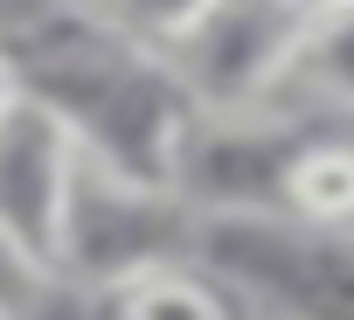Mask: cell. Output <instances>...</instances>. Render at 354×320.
Instances as JSON below:
<instances>
[{"label": "cell", "mask_w": 354, "mask_h": 320, "mask_svg": "<svg viewBox=\"0 0 354 320\" xmlns=\"http://www.w3.org/2000/svg\"><path fill=\"white\" fill-rule=\"evenodd\" d=\"M0 42L15 56L21 91L70 125L84 160L146 188H174V160L195 125V98L181 91L160 49L125 35L97 0H56L28 21H8Z\"/></svg>", "instance_id": "cell-1"}, {"label": "cell", "mask_w": 354, "mask_h": 320, "mask_svg": "<svg viewBox=\"0 0 354 320\" xmlns=\"http://www.w3.org/2000/svg\"><path fill=\"white\" fill-rule=\"evenodd\" d=\"M188 251H195V209L174 188L125 181L77 153L63 223H56V285L63 292H104L146 265L188 258Z\"/></svg>", "instance_id": "cell-2"}, {"label": "cell", "mask_w": 354, "mask_h": 320, "mask_svg": "<svg viewBox=\"0 0 354 320\" xmlns=\"http://www.w3.org/2000/svg\"><path fill=\"white\" fill-rule=\"evenodd\" d=\"M326 132V118H313L306 105H250V112H195L181 160H174V195L195 216H257L278 209L285 175L299 146Z\"/></svg>", "instance_id": "cell-3"}, {"label": "cell", "mask_w": 354, "mask_h": 320, "mask_svg": "<svg viewBox=\"0 0 354 320\" xmlns=\"http://www.w3.org/2000/svg\"><path fill=\"white\" fill-rule=\"evenodd\" d=\"M299 28L306 15L292 0H209V15L160 56L174 63L195 112H250V105L285 98Z\"/></svg>", "instance_id": "cell-4"}, {"label": "cell", "mask_w": 354, "mask_h": 320, "mask_svg": "<svg viewBox=\"0 0 354 320\" xmlns=\"http://www.w3.org/2000/svg\"><path fill=\"white\" fill-rule=\"evenodd\" d=\"M70 175H77L70 125L21 91L0 112V230L28 244L35 258H49V272H56V223H63Z\"/></svg>", "instance_id": "cell-5"}, {"label": "cell", "mask_w": 354, "mask_h": 320, "mask_svg": "<svg viewBox=\"0 0 354 320\" xmlns=\"http://www.w3.org/2000/svg\"><path fill=\"white\" fill-rule=\"evenodd\" d=\"M91 306H97V320H250L257 313L195 251L188 258H167V265H146V272L91 292Z\"/></svg>", "instance_id": "cell-6"}, {"label": "cell", "mask_w": 354, "mask_h": 320, "mask_svg": "<svg viewBox=\"0 0 354 320\" xmlns=\"http://www.w3.org/2000/svg\"><path fill=\"white\" fill-rule=\"evenodd\" d=\"M285 105H306L313 118H354V0L306 15L285 70Z\"/></svg>", "instance_id": "cell-7"}, {"label": "cell", "mask_w": 354, "mask_h": 320, "mask_svg": "<svg viewBox=\"0 0 354 320\" xmlns=\"http://www.w3.org/2000/svg\"><path fill=\"white\" fill-rule=\"evenodd\" d=\"M278 209L292 223H313V230H354V139L313 132L285 175Z\"/></svg>", "instance_id": "cell-8"}, {"label": "cell", "mask_w": 354, "mask_h": 320, "mask_svg": "<svg viewBox=\"0 0 354 320\" xmlns=\"http://www.w3.org/2000/svg\"><path fill=\"white\" fill-rule=\"evenodd\" d=\"M56 292L63 285H56L49 258H35L28 244H15L8 230H0V320H42Z\"/></svg>", "instance_id": "cell-9"}, {"label": "cell", "mask_w": 354, "mask_h": 320, "mask_svg": "<svg viewBox=\"0 0 354 320\" xmlns=\"http://www.w3.org/2000/svg\"><path fill=\"white\" fill-rule=\"evenodd\" d=\"M97 8H104L125 35H139L146 49H174V42L209 15V0H97Z\"/></svg>", "instance_id": "cell-10"}, {"label": "cell", "mask_w": 354, "mask_h": 320, "mask_svg": "<svg viewBox=\"0 0 354 320\" xmlns=\"http://www.w3.org/2000/svg\"><path fill=\"white\" fill-rule=\"evenodd\" d=\"M21 98V77H15V56H8V42H0V112H8Z\"/></svg>", "instance_id": "cell-11"}, {"label": "cell", "mask_w": 354, "mask_h": 320, "mask_svg": "<svg viewBox=\"0 0 354 320\" xmlns=\"http://www.w3.org/2000/svg\"><path fill=\"white\" fill-rule=\"evenodd\" d=\"M299 15H326V8H347V0H292Z\"/></svg>", "instance_id": "cell-12"}, {"label": "cell", "mask_w": 354, "mask_h": 320, "mask_svg": "<svg viewBox=\"0 0 354 320\" xmlns=\"http://www.w3.org/2000/svg\"><path fill=\"white\" fill-rule=\"evenodd\" d=\"M250 320H299V313H250Z\"/></svg>", "instance_id": "cell-13"}]
</instances>
